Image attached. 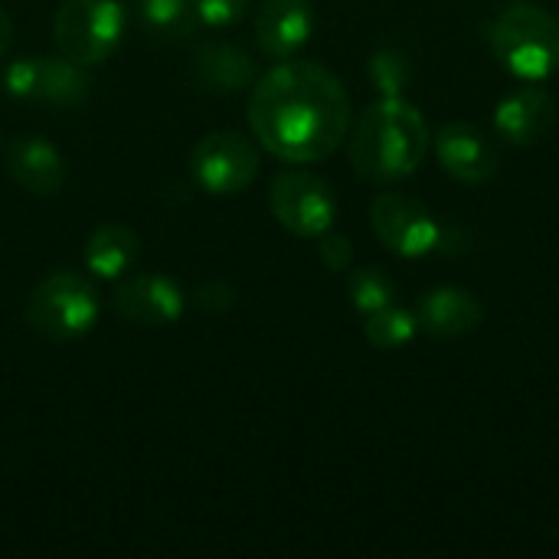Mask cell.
<instances>
[{"instance_id": "21", "label": "cell", "mask_w": 559, "mask_h": 559, "mask_svg": "<svg viewBox=\"0 0 559 559\" xmlns=\"http://www.w3.org/2000/svg\"><path fill=\"white\" fill-rule=\"evenodd\" d=\"M367 72H370V82L380 92V98L403 95L406 85H409V59L403 52H396V49L373 52L370 62H367Z\"/></svg>"}, {"instance_id": "23", "label": "cell", "mask_w": 559, "mask_h": 559, "mask_svg": "<svg viewBox=\"0 0 559 559\" xmlns=\"http://www.w3.org/2000/svg\"><path fill=\"white\" fill-rule=\"evenodd\" d=\"M193 3H197L200 26H213V29H226L239 23L249 10V0H193Z\"/></svg>"}, {"instance_id": "7", "label": "cell", "mask_w": 559, "mask_h": 559, "mask_svg": "<svg viewBox=\"0 0 559 559\" xmlns=\"http://www.w3.org/2000/svg\"><path fill=\"white\" fill-rule=\"evenodd\" d=\"M190 174L213 197H236L259 177V147L239 131H213L197 141Z\"/></svg>"}, {"instance_id": "13", "label": "cell", "mask_w": 559, "mask_h": 559, "mask_svg": "<svg viewBox=\"0 0 559 559\" xmlns=\"http://www.w3.org/2000/svg\"><path fill=\"white\" fill-rule=\"evenodd\" d=\"M7 170L33 197H56L66 183V160L59 147L39 134L16 138L7 147Z\"/></svg>"}, {"instance_id": "5", "label": "cell", "mask_w": 559, "mask_h": 559, "mask_svg": "<svg viewBox=\"0 0 559 559\" xmlns=\"http://www.w3.org/2000/svg\"><path fill=\"white\" fill-rule=\"evenodd\" d=\"M128 13L118 0H62L52 16V36L62 56L79 66H98L121 46Z\"/></svg>"}, {"instance_id": "16", "label": "cell", "mask_w": 559, "mask_h": 559, "mask_svg": "<svg viewBox=\"0 0 559 559\" xmlns=\"http://www.w3.org/2000/svg\"><path fill=\"white\" fill-rule=\"evenodd\" d=\"M138 252H141V239H138V233L131 226L105 223V226L92 229V236L85 239L82 259H85V269L95 278L115 282L138 262Z\"/></svg>"}, {"instance_id": "3", "label": "cell", "mask_w": 559, "mask_h": 559, "mask_svg": "<svg viewBox=\"0 0 559 559\" xmlns=\"http://www.w3.org/2000/svg\"><path fill=\"white\" fill-rule=\"evenodd\" d=\"M498 62L524 82H540L559 69L557 16L537 3H511L488 26Z\"/></svg>"}, {"instance_id": "15", "label": "cell", "mask_w": 559, "mask_h": 559, "mask_svg": "<svg viewBox=\"0 0 559 559\" xmlns=\"http://www.w3.org/2000/svg\"><path fill=\"white\" fill-rule=\"evenodd\" d=\"M419 324L442 337V341H452V337H465L472 334L481 318H485V308L481 301L468 292V288H455V285H445V288H436L429 292L423 301H419V311H416Z\"/></svg>"}, {"instance_id": "19", "label": "cell", "mask_w": 559, "mask_h": 559, "mask_svg": "<svg viewBox=\"0 0 559 559\" xmlns=\"http://www.w3.org/2000/svg\"><path fill=\"white\" fill-rule=\"evenodd\" d=\"M364 337L370 347L377 350H396V347H406L416 331H419V318L416 311H406L400 305H386L380 311H370L364 314Z\"/></svg>"}, {"instance_id": "11", "label": "cell", "mask_w": 559, "mask_h": 559, "mask_svg": "<svg viewBox=\"0 0 559 559\" xmlns=\"http://www.w3.org/2000/svg\"><path fill=\"white\" fill-rule=\"evenodd\" d=\"M314 33L311 0H265L255 13V43L272 59H292Z\"/></svg>"}, {"instance_id": "25", "label": "cell", "mask_w": 559, "mask_h": 559, "mask_svg": "<svg viewBox=\"0 0 559 559\" xmlns=\"http://www.w3.org/2000/svg\"><path fill=\"white\" fill-rule=\"evenodd\" d=\"M318 255H321V262L331 272H350V265H354V246H350V239L344 233H334V229H328V233L318 236Z\"/></svg>"}, {"instance_id": "8", "label": "cell", "mask_w": 559, "mask_h": 559, "mask_svg": "<svg viewBox=\"0 0 559 559\" xmlns=\"http://www.w3.org/2000/svg\"><path fill=\"white\" fill-rule=\"evenodd\" d=\"M370 223L377 239L403 259H423L442 246L439 219L403 193H380L370 206Z\"/></svg>"}, {"instance_id": "12", "label": "cell", "mask_w": 559, "mask_h": 559, "mask_svg": "<svg viewBox=\"0 0 559 559\" xmlns=\"http://www.w3.org/2000/svg\"><path fill=\"white\" fill-rule=\"evenodd\" d=\"M554 121H557V105H554L550 92H544L537 85H524V88L504 95L501 105L495 108L498 134L518 147L540 144L550 134Z\"/></svg>"}, {"instance_id": "14", "label": "cell", "mask_w": 559, "mask_h": 559, "mask_svg": "<svg viewBox=\"0 0 559 559\" xmlns=\"http://www.w3.org/2000/svg\"><path fill=\"white\" fill-rule=\"evenodd\" d=\"M193 72H197V82L216 95H236L255 85L252 56L242 46L226 43V39L203 43L193 56Z\"/></svg>"}, {"instance_id": "10", "label": "cell", "mask_w": 559, "mask_h": 559, "mask_svg": "<svg viewBox=\"0 0 559 559\" xmlns=\"http://www.w3.org/2000/svg\"><path fill=\"white\" fill-rule=\"evenodd\" d=\"M432 147H436V157L445 167V174L462 183H485L498 170L495 147L488 144V138L478 128H472L465 121L442 124Z\"/></svg>"}, {"instance_id": "24", "label": "cell", "mask_w": 559, "mask_h": 559, "mask_svg": "<svg viewBox=\"0 0 559 559\" xmlns=\"http://www.w3.org/2000/svg\"><path fill=\"white\" fill-rule=\"evenodd\" d=\"M193 301H197V308H200V311L226 314V311H233V308H236L239 292H236V285L223 282V278H210V282H203V285L193 292Z\"/></svg>"}, {"instance_id": "1", "label": "cell", "mask_w": 559, "mask_h": 559, "mask_svg": "<svg viewBox=\"0 0 559 559\" xmlns=\"http://www.w3.org/2000/svg\"><path fill=\"white\" fill-rule=\"evenodd\" d=\"M249 124L278 160L314 164L347 141L350 95L331 69L288 59L252 85Z\"/></svg>"}, {"instance_id": "2", "label": "cell", "mask_w": 559, "mask_h": 559, "mask_svg": "<svg viewBox=\"0 0 559 559\" xmlns=\"http://www.w3.org/2000/svg\"><path fill=\"white\" fill-rule=\"evenodd\" d=\"M432 147L423 111L403 95L377 98L354 124L350 164L364 180L386 183L416 174Z\"/></svg>"}, {"instance_id": "17", "label": "cell", "mask_w": 559, "mask_h": 559, "mask_svg": "<svg viewBox=\"0 0 559 559\" xmlns=\"http://www.w3.org/2000/svg\"><path fill=\"white\" fill-rule=\"evenodd\" d=\"M92 88V79L85 72V66L72 62L69 56H39V82H36V102L46 105H79L85 102Z\"/></svg>"}, {"instance_id": "20", "label": "cell", "mask_w": 559, "mask_h": 559, "mask_svg": "<svg viewBox=\"0 0 559 559\" xmlns=\"http://www.w3.org/2000/svg\"><path fill=\"white\" fill-rule=\"evenodd\" d=\"M347 292H350V305L360 311V314H370V311H380L386 305H393L396 298V288L390 282L386 272L367 265V269H354L347 275Z\"/></svg>"}, {"instance_id": "6", "label": "cell", "mask_w": 559, "mask_h": 559, "mask_svg": "<svg viewBox=\"0 0 559 559\" xmlns=\"http://www.w3.org/2000/svg\"><path fill=\"white\" fill-rule=\"evenodd\" d=\"M269 206L278 226H285L292 236H301V239H318L321 233L334 226V216H337V200L328 180L301 167L282 170L272 180Z\"/></svg>"}, {"instance_id": "26", "label": "cell", "mask_w": 559, "mask_h": 559, "mask_svg": "<svg viewBox=\"0 0 559 559\" xmlns=\"http://www.w3.org/2000/svg\"><path fill=\"white\" fill-rule=\"evenodd\" d=\"M10 39H13V23H10L7 10H0V59H3L7 49H10Z\"/></svg>"}, {"instance_id": "22", "label": "cell", "mask_w": 559, "mask_h": 559, "mask_svg": "<svg viewBox=\"0 0 559 559\" xmlns=\"http://www.w3.org/2000/svg\"><path fill=\"white\" fill-rule=\"evenodd\" d=\"M39 82V56H20L3 69V88L16 102H36Z\"/></svg>"}, {"instance_id": "4", "label": "cell", "mask_w": 559, "mask_h": 559, "mask_svg": "<svg viewBox=\"0 0 559 559\" xmlns=\"http://www.w3.org/2000/svg\"><path fill=\"white\" fill-rule=\"evenodd\" d=\"M98 311L102 305L95 285L72 269H59L29 292L23 305V321L36 337L66 344L85 337L95 328Z\"/></svg>"}, {"instance_id": "18", "label": "cell", "mask_w": 559, "mask_h": 559, "mask_svg": "<svg viewBox=\"0 0 559 559\" xmlns=\"http://www.w3.org/2000/svg\"><path fill=\"white\" fill-rule=\"evenodd\" d=\"M141 23L154 39H183L190 36L200 20H197V3L193 0H141Z\"/></svg>"}, {"instance_id": "9", "label": "cell", "mask_w": 559, "mask_h": 559, "mask_svg": "<svg viewBox=\"0 0 559 559\" xmlns=\"http://www.w3.org/2000/svg\"><path fill=\"white\" fill-rule=\"evenodd\" d=\"M111 305L131 324H141V328H170V324L180 321V314L187 308V295H183V288L170 275L144 272V275L124 278L115 288Z\"/></svg>"}]
</instances>
